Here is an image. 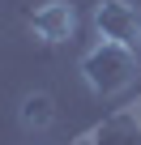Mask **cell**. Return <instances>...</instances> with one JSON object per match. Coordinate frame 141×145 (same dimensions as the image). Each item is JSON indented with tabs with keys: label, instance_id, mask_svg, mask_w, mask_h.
<instances>
[{
	"label": "cell",
	"instance_id": "obj_1",
	"mask_svg": "<svg viewBox=\"0 0 141 145\" xmlns=\"http://www.w3.org/2000/svg\"><path fill=\"white\" fill-rule=\"evenodd\" d=\"M137 72H141L137 51L124 47V43H111V39H98V43L81 56V77H86V86H90L98 98L124 94V90L137 81Z\"/></svg>",
	"mask_w": 141,
	"mask_h": 145
},
{
	"label": "cell",
	"instance_id": "obj_2",
	"mask_svg": "<svg viewBox=\"0 0 141 145\" xmlns=\"http://www.w3.org/2000/svg\"><path fill=\"white\" fill-rule=\"evenodd\" d=\"M94 30H98V39H111V43L141 51V13H137L132 0H98L94 5Z\"/></svg>",
	"mask_w": 141,
	"mask_h": 145
},
{
	"label": "cell",
	"instance_id": "obj_3",
	"mask_svg": "<svg viewBox=\"0 0 141 145\" xmlns=\"http://www.w3.org/2000/svg\"><path fill=\"white\" fill-rule=\"evenodd\" d=\"M26 22H30V30H34L47 47L68 43L73 30H77V13H73L68 0H43V5H34V9L26 13Z\"/></svg>",
	"mask_w": 141,
	"mask_h": 145
},
{
	"label": "cell",
	"instance_id": "obj_4",
	"mask_svg": "<svg viewBox=\"0 0 141 145\" xmlns=\"http://www.w3.org/2000/svg\"><path fill=\"white\" fill-rule=\"evenodd\" d=\"M17 115H22V128H51L56 124V98L47 90H30L22 98Z\"/></svg>",
	"mask_w": 141,
	"mask_h": 145
}]
</instances>
